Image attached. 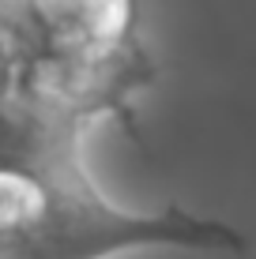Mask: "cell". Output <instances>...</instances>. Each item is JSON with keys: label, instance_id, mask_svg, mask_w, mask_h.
Masks as SVG:
<instances>
[{"label": "cell", "instance_id": "6da1fadb", "mask_svg": "<svg viewBox=\"0 0 256 259\" xmlns=\"http://www.w3.org/2000/svg\"><path fill=\"white\" fill-rule=\"evenodd\" d=\"M226 218L166 203H113L83 165V143L0 162V259H117L132 252L249 255Z\"/></svg>", "mask_w": 256, "mask_h": 259}, {"label": "cell", "instance_id": "7a4b0ae2", "mask_svg": "<svg viewBox=\"0 0 256 259\" xmlns=\"http://www.w3.org/2000/svg\"><path fill=\"white\" fill-rule=\"evenodd\" d=\"M42 57L102 64L143 49L136 38V0H19Z\"/></svg>", "mask_w": 256, "mask_h": 259}, {"label": "cell", "instance_id": "3957f363", "mask_svg": "<svg viewBox=\"0 0 256 259\" xmlns=\"http://www.w3.org/2000/svg\"><path fill=\"white\" fill-rule=\"evenodd\" d=\"M42 49L19 0H0V113L26 109L34 98Z\"/></svg>", "mask_w": 256, "mask_h": 259}]
</instances>
